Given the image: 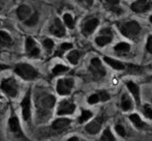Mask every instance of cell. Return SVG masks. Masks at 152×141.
Segmentation results:
<instances>
[{
  "label": "cell",
  "instance_id": "2",
  "mask_svg": "<svg viewBox=\"0 0 152 141\" xmlns=\"http://www.w3.org/2000/svg\"><path fill=\"white\" fill-rule=\"evenodd\" d=\"M2 91L5 95L14 98L18 95V83L14 78H7L1 82L0 85Z\"/></svg>",
  "mask_w": 152,
  "mask_h": 141
},
{
  "label": "cell",
  "instance_id": "24",
  "mask_svg": "<svg viewBox=\"0 0 152 141\" xmlns=\"http://www.w3.org/2000/svg\"><path fill=\"white\" fill-rule=\"evenodd\" d=\"M67 71H69V69H68L67 67H65V65H61V64H57V65H55V67H53L52 74H53V76H56V75L63 74V73L67 72Z\"/></svg>",
  "mask_w": 152,
  "mask_h": 141
},
{
  "label": "cell",
  "instance_id": "36",
  "mask_svg": "<svg viewBox=\"0 0 152 141\" xmlns=\"http://www.w3.org/2000/svg\"><path fill=\"white\" fill-rule=\"evenodd\" d=\"M147 50L150 53H152V36L148 38V42H147Z\"/></svg>",
  "mask_w": 152,
  "mask_h": 141
},
{
  "label": "cell",
  "instance_id": "34",
  "mask_svg": "<svg viewBox=\"0 0 152 141\" xmlns=\"http://www.w3.org/2000/svg\"><path fill=\"white\" fill-rule=\"evenodd\" d=\"M116 131H117V133H118L120 136H122V137H125V135H126V132H125V129L123 128L121 124H117L116 126Z\"/></svg>",
  "mask_w": 152,
  "mask_h": 141
},
{
  "label": "cell",
  "instance_id": "16",
  "mask_svg": "<svg viewBox=\"0 0 152 141\" xmlns=\"http://www.w3.org/2000/svg\"><path fill=\"white\" fill-rule=\"evenodd\" d=\"M9 124L12 132L15 133V134H21V128H20L19 120H18V118L16 116H13V117L10 118Z\"/></svg>",
  "mask_w": 152,
  "mask_h": 141
},
{
  "label": "cell",
  "instance_id": "17",
  "mask_svg": "<svg viewBox=\"0 0 152 141\" xmlns=\"http://www.w3.org/2000/svg\"><path fill=\"white\" fill-rule=\"evenodd\" d=\"M54 103H55L54 97L53 95H47L44 99H42L41 106H42V108H45V109H51L54 106Z\"/></svg>",
  "mask_w": 152,
  "mask_h": 141
},
{
  "label": "cell",
  "instance_id": "20",
  "mask_svg": "<svg viewBox=\"0 0 152 141\" xmlns=\"http://www.w3.org/2000/svg\"><path fill=\"white\" fill-rule=\"evenodd\" d=\"M129 118H130V120L132 121V124H134L137 129H143L146 127V124L142 121L141 117H140L137 114H131V115L129 116Z\"/></svg>",
  "mask_w": 152,
  "mask_h": 141
},
{
  "label": "cell",
  "instance_id": "35",
  "mask_svg": "<svg viewBox=\"0 0 152 141\" xmlns=\"http://www.w3.org/2000/svg\"><path fill=\"white\" fill-rule=\"evenodd\" d=\"M98 95H99L100 98V101H107V100H110V95H108L107 93H105V91H100L99 93H98Z\"/></svg>",
  "mask_w": 152,
  "mask_h": 141
},
{
  "label": "cell",
  "instance_id": "18",
  "mask_svg": "<svg viewBox=\"0 0 152 141\" xmlns=\"http://www.w3.org/2000/svg\"><path fill=\"white\" fill-rule=\"evenodd\" d=\"M104 61L107 63L108 65L113 67V69H125V65L123 64L122 62L118 60H115L113 58H110V57H104Z\"/></svg>",
  "mask_w": 152,
  "mask_h": 141
},
{
  "label": "cell",
  "instance_id": "33",
  "mask_svg": "<svg viewBox=\"0 0 152 141\" xmlns=\"http://www.w3.org/2000/svg\"><path fill=\"white\" fill-rule=\"evenodd\" d=\"M99 101H100V98H99V95H98V93H97V95H92L91 97L88 99L89 104H96L97 102H99Z\"/></svg>",
  "mask_w": 152,
  "mask_h": 141
},
{
  "label": "cell",
  "instance_id": "12",
  "mask_svg": "<svg viewBox=\"0 0 152 141\" xmlns=\"http://www.w3.org/2000/svg\"><path fill=\"white\" fill-rule=\"evenodd\" d=\"M99 24V21L97 19H91L89 21H87L85 23V26H83V32L85 34H91L93 33V31L96 29V27Z\"/></svg>",
  "mask_w": 152,
  "mask_h": 141
},
{
  "label": "cell",
  "instance_id": "41",
  "mask_svg": "<svg viewBox=\"0 0 152 141\" xmlns=\"http://www.w3.org/2000/svg\"><path fill=\"white\" fill-rule=\"evenodd\" d=\"M150 21H151V23H152V17H151V18H150Z\"/></svg>",
  "mask_w": 152,
  "mask_h": 141
},
{
  "label": "cell",
  "instance_id": "31",
  "mask_svg": "<svg viewBox=\"0 0 152 141\" xmlns=\"http://www.w3.org/2000/svg\"><path fill=\"white\" fill-rule=\"evenodd\" d=\"M144 114H145L146 117L152 119V109L149 105H145L144 106Z\"/></svg>",
  "mask_w": 152,
  "mask_h": 141
},
{
  "label": "cell",
  "instance_id": "10",
  "mask_svg": "<svg viewBox=\"0 0 152 141\" xmlns=\"http://www.w3.org/2000/svg\"><path fill=\"white\" fill-rule=\"evenodd\" d=\"M25 48H26V52H27V54L31 57H36L40 54V50H39L36 42H34L32 38H26Z\"/></svg>",
  "mask_w": 152,
  "mask_h": 141
},
{
  "label": "cell",
  "instance_id": "19",
  "mask_svg": "<svg viewBox=\"0 0 152 141\" xmlns=\"http://www.w3.org/2000/svg\"><path fill=\"white\" fill-rule=\"evenodd\" d=\"M121 107L124 111H128L131 109L132 107V103H131L130 98L127 95H122V100H121Z\"/></svg>",
  "mask_w": 152,
  "mask_h": 141
},
{
  "label": "cell",
  "instance_id": "7",
  "mask_svg": "<svg viewBox=\"0 0 152 141\" xmlns=\"http://www.w3.org/2000/svg\"><path fill=\"white\" fill-rule=\"evenodd\" d=\"M151 7V2L149 0H137L131 4V9L135 13H145Z\"/></svg>",
  "mask_w": 152,
  "mask_h": 141
},
{
  "label": "cell",
  "instance_id": "37",
  "mask_svg": "<svg viewBox=\"0 0 152 141\" xmlns=\"http://www.w3.org/2000/svg\"><path fill=\"white\" fill-rule=\"evenodd\" d=\"M79 2L83 3L85 5H88V7H90V5L93 4V1L94 0H78Z\"/></svg>",
  "mask_w": 152,
  "mask_h": 141
},
{
  "label": "cell",
  "instance_id": "9",
  "mask_svg": "<svg viewBox=\"0 0 152 141\" xmlns=\"http://www.w3.org/2000/svg\"><path fill=\"white\" fill-rule=\"evenodd\" d=\"M21 107L24 120H28L30 118V91H28L27 95L23 99L21 103Z\"/></svg>",
  "mask_w": 152,
  "mask_h": 141
},
{
  "label": "cell",
  "instance_id": "27",
  "mask_svg": "<svg viewBox=\"0 0 152 141\" xmlns=\"http://www.w3.org/2000/svg\"><path fill=\"white\" fill-rule=\"evenodd\" d=\"M39 21V14L38 13H34L32 16H30L29 19L26 20L25 21V24L27 26H34Z\"/></svg>",
  "mask_w": 152,
  "mask_h": 141
},
{
  "label": "cell",
  "instance_id": "11",
  "mask_svg": "<svg viewBox=\"0 0 152 141\" xmlns=\"http://www.w3.org/2000/svg\"><path fill=\"white\" fill-rule=\"evenodd\" d=\"M102 122H103V119L101 117H97L96 119H94L93 121H91L89 124H87L86 127V131H87L89 134H97L100 131L102 126Z\"/></svg>",
  "mask_w": 152,
  "mask_h": 141
},
{
  "label": "cell",
  "instance_id": "3",
  "mask_svg": "<svg viewBox=\"0 0 152 141\" xmlns=\"http://www.w3.org/2000/svg\"><path fill=\"white\" fill-rule=\"evenodd\" d=\"M120 30L122 32L123 35L127 36V38H134L135 35L140 33L141 31V27L137 22H127L120 26Z\"/></svg>",
  "mask_w": 152,
  "mask_h": 141
},
{
  "label": "cell",
  "instance_id": "21",
  "mask_svg": "<svg viewBox=\"0 0 152 141\" xmlns=\"http://www.w3.org/2000/svg\"><path fill=\"white\" fill-rule=\"evenodd\" d=\"M13 43L12 38L4 31H0V44L3 45V46H7V45H11Z\"/></svg>",
  "mask_w": 152,
  "mask_h": 141
},
{
  "label": "cell",
  "instance_id": "13",
  "mask_svg": "<svg viewBox=\"0 0 152 141\" xmlns=\"http://www.w3.org/2000/svg\"><path fill=\"white\" fill-rule=\"evenodd\" d=\"M70 124H71V120L69 118H58V119L54 120V122L52 124V128L54 130H63V129L67 128Z\"/></svg>",
  "mask_w": 152,
  "mask_h": 141
},
{
  "label": "cell",
  "instance_id": "4",
  "mask_svg": "<svg viewBox=\"0 0 152 141\" xmlns=\"http://www.w3.org/2000/svg\"><path fill=\"white\" fill-rule=\"evenodd\" d=\"M74 85V82L72 79H61L57 81L56 84V90L59 95H67L71 93V89Z\"/></svg>",
  "mask_w": 152,
  "mask_h": 141
},
{
  "label": "cell",
  "instance_id": "40",
  "mask_svg": "<svg viewBox=\"0 0 152 141\" xmlns=\"http://www.w3.org/2000/svg\"><path fill=\"white\" fill-rule=\"evenodd\" d=\"M68 141H79V140H78V138H77V137H72V138H70Z\"/></svg>",
  "mask_w": 152,
  "mask_h": 141
},
{
  "label": "cell",
  "instance_id": "29",
  "mask_svg": "<svg viewBox=\"0 0 152 141\" xmlns=\"http://www.w3.org/2000/svg\"><path fill=\"white\" fill-rule=\"evenodd\" d=\"M64 21H65V24L68 26L69 28H73L74 27V20L72 18V16L70 14H66L64 16Z\"/></svg>",
  "mask_w": 152,
  "mask_h": 141
},
{
  "label": "cell",
  "instance_id": "38",
  "mask_svg": "<svg viewBox=\"0 0 152 141\" xmlns=\"http://www.w3.org/2000/svg\"><path fill=\"white\" fill-rule=\"evenodd\" d=\"M106 2L110 3V5H116L119 3V0H105Z\"/></svg>",
  "mask_w": 152,
  "mask_h": 141
},
{
  "label": "cell",
  "instance_id": "26",
  "mask_svg": "<svg viewBox=\"0 0 152 141\" xmlns=\"http://www.w3.org/2000/svg\"><path fill=\"white\" fill-rule=\"evenodd\" d=\"M129 49H130V46L126 43H120L118 44L116 47H115V50L117 52H121V53H125V52H128Z\"/></svg>",
  "mask_w": 152,
  "mask_h": 141
},
{
  "label": "cell",
  "instance_id": "39",
  "mask_svg": "<svg viewBox=\"0 0 152 141\" xmlns=\"http://www.w3.org/2000/svg\"><path fill=\"white\" fill-rule=\"evenodd\" d=\"M102 34H105V35H108V36H112V32H110V29H103L101 31Z\"/></svg>",
  "mask_w": 152,
  "mask_h": 141
},
{
  "label": "cell",
  "instance_id": "6",
  "mask_svg": "<svg viewBox=\"0 0 152 141\" xmlns=\"http://www.w3.org/2000/svg\"><path fill=\"white\" fill-rule=\"evenodd\" d=\"M75 110V105L70 101H61L57 108V114L65 115V114H71Z\"/></svg>",
  "mask_w": 152,
  "mask_h": 141
},
{
  "label": "cell",
  "instance_id": "8",
  "mask_svg": "<svg viewBox=\"0 0 152 141\" xmlns=\"http://www.w3.org/2000/svg\"><path fill=\"white\" fill-rule=\"evenodd\" d=\"M49 30H50V32L53 35L57 36V38H61V36H64L66 34L65 27H64L61 20H58V19H55L54 21H53L52 25L50 26Z\"/></svg>",
  "mask_w": 152,
  "mask_h": 141
},
{
  "label": "cell",
  "instance_id": "30",
  "mask_svg": "<svg viewBox=\"0 0 152 141\" xmlns=\"http://www.w3.org/2000/svg\"><path fill=\"white\" fill-rule=\"evenodd\" d=\"M72 48V45L69 44V43H64V44L61 45V47H59V51H57L56 52V55H58V56H61V53L65 52V51L69 50V49Z\"/></svg>",
  "mask_w": 152,
  "mask_h": 141
},
{
  "label": "cell",
  "instance_id": "28",
  "mask_svg": "<svg viewBox=\"0 0 152 141\" xmlns=\"http://www.w3.org/2000/svg\"><path fill=\"white\" fill-rule=\"evenodd\" d=\"M92 112L91 111H88V110H85V111H83V113H81L80 117H79L78 119V122L79 124H83V122L87 121L88 119H90V118L92 117Z\"/></svg>",
  "mask_w": 152,
  "mask_h": 141
},
{
  "label": "cell",
  "instance_id": "15",
  "mask_svg": "<svg viewBox=\"0 0 152 141\" xmlns=\"http://www.w3.org/2000/svg\"><path fill=\"white\" fill-rule=\"evenodd\" d=\"M127 87L130 90V93H132L133 98H134L135 102H137V105H140V89L139 86L137 84H134L133 82H127Z\"/></svg>",
  "mask_w": 152,
  "mask_h": 141
},
{
  "label": "cell",
  "instance_id": "14",
  "mask_svg": "<svg viewBox=\"0 0 152 141\" xmlns=\"http://www.w3.org/2000/svg\"><path fill=\"white\" fill-rule=\"evenodd\" d=\"M30 13H31L30 7H27V5H21L17 9V15L20 20H25L26 18H28L30 16Z\"/></svg>",
  "mask_w": 152,
  "mask_h": 141
},
{
  "label": "cell",
  "instance_id": "1",
  "mask_svg": "<svg viewBox=\"0 0 152 141\" xmlns=\"http://www.w3.org/2000/svg\"><path fill=\"white\" fill-rule=\"evenodd\" d=\"M15 72L24 80H34L38 76L37 69L27 63H19L15 67Z\"/></svg>",
  "mask_w": 152,
  "mask_h": 141
},
{
  "label": "cell",
  "instance_id": "32",
  "mask_svg": "<svg viewBox=\"0 0 152 141\" xmlns=\"http://www.w3.org/2000/svg\"><path fill=\"white\" fill-rule=\"evenodd\" d=\"M53 46H54V44H53V42L51 40H49V38H47V40H44V47L46 48V50L48 51V52H50L51 50L53 49Z\"/></svg>",
  "mask_w": 152,
  "mask_h": 141
},
{
  "label": "cell",
  "instance_id": "22",
  "mask_svg": "<svg viewBox=\"0 0 152 141\" xmlns=\"http://www.w3.org/2000/svg\"><path fill=\"white\" fill-rule=\"evenodd\" d=\"M112 40V36H108V35H102V36H98L96 38V44L100 47H103L105 45H107L108 43H110Z\"/></svg>",
  "mask_w": 152,
  "mask_h": 141
},
{
  "label": "cell",
  "instance_id": "23",
  "mask_svg": "<svg viewBox=\"0 0 152 141\" xmlns=\"http://www.w3.org/2000/svg\"><path fill=\"white\" fill-rule=\"evenodd\" d=\"M68 59L72 64H76L79 60V52L78 51H72L68 54Z\"/></svg>",
  "mask_w": 152,
  "mask_h": 141
},
{
  "label": "cell",
  "instance_id": "25",
  "mask_svg": "<svg viewBox=\"0 0 152 141\" xmlns=\"http://www.w3.org/2000/svg\"><path fill=\"white\" fill-rule=\"evenodd\" d=\"M115 140H116V138L112 134L110 130V129H106L101 136V141H115Z\"/></svg>",
  "mask_w": 152,
  "mask_h": 141
},
{
  "label": "cell",
  "instance_id": "5",
  "mask_svg": "<svg viewBox=\"0 0 152 141\" xmlns=\"http://www.w3.org/2000/svg\"><path fill=\"white\" fill-rule=\"evenodd\" d=\"M90 69L92 71V73H93V75L96 78H101V77H103L104 75H105V69L102 67L101 61H100L99 58L92 59Z\"/></svg>",
  "mask_w": 152,
  "mask_h": 141
}]
</instances>
